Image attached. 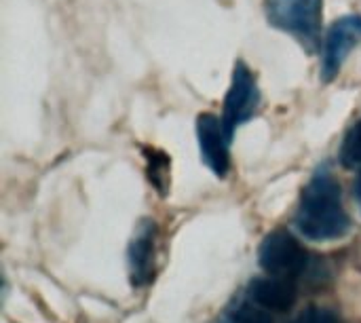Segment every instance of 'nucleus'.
<instances>
[{
	"instance_id": "nucleus-1",
	"label": "nucleus",
	"mask_w": 361,
	"mask_h": 323,
	"mask_svg": "<svg viewBox=\"0 0 361 323\" xmlns=\"http://www.w3.org/2000/svg\"><path fill=\"white\" fill-rule=\"evenodd\" d=\"M294 226L309 241H334L351 231L341 184L328 169L317 171L305 186Z\"/></svg>"
},
{
	"instance_id": "nucleus-2",
	"label": "nucleus",
	"mask_w": 361,
	"mask_h": 323,
	"mask_svg": "<svg viewBox=\"0 0 361 323\" xmlns=\"http://www.w3.org/2000/svg\"><path fill=\"white\" fill-rule=\"evenodd\" d=\"M267 19L273 28L313 47L322 28V0H267Z\"/></svg>"
},
{
	"instance_id": "nucleus-3",
	"label": "nucleus",
	"mask_w": 361,
	"mask_h": 323,
	"mask_svg": "<svg viewBox=\"0 0 361 323\" xmlns=\"http://www.w3.org/2000/svg\"><path fill=\"white\" fill-rule=\"evenodd\" d=\"M309 254L288 231H275L264 237L258 250V264L267 275L296 279L309 269Z\"/></svg>"
},
{
	"instance_id": "nucleus-4",
	"label": "nucleus",
	"mask_w": 361,
	"mask_h": 323,
	"mask_svg": "<svg viewBox=\"0 0 361 323\" xmlns=\"http://www.w3.org/2000/svg\"><path fill=\"white\" fill-rule=\"evenodd\" d=\"M258 104H260V91H258L256 76L243 61H237L233 70V83L224 99V116H222L231 138L239 125H243L254 116Z\"/></svg>"
},
{
	"instance_id": "nucleus-5",
	"label": "nucleus",
	"mask_w": 361,
	"mask_h": 323,
	"mask_svg": "<svg viewBox=\"0 0 361 323\" xmlns=\"http://www.w3.org/2000/svg\"><path fill=\"white\" fill-rule=\"evenodd\" d=\"M197 140L205 165L218 178H224L231 167L228 144L233 140L224 127V121L214 114H201L197 121Z\"/></svg>"
},
{
	"instance_id": "nucleus-6",
	"label": "nucleus",
	"mask_w": 361,
	"mask_h": 323,
	"mask_svg": "<svg viewBox=\"0 0 361 323\" xmlns=\"http://www.w3.org/2000/svg\"><path fill=\"white\" fill-rule=\"evenodd\" d=\"M360 17H343V19L332 23V28L328 30V36H326L324 59H322V74H324L326 80H332L341 72L347 55L360 42Z\"/></svg>"
},
{
	"instance_id": "nucleus-7",
	"label": "nucleus",
	"mask_w": 361,
	"mask_h": 323,
	"mask_svg": "<svg viewBox=\"0 0 361 323\" xmlns=\"http://www.w3.org/2000/svg\"><path fill=\"white\" fill-rule=\"evenodd\" d=\"M245 296L250 300H254L256 305H260L262 309L275 311V313L290 311L298 300V292H296V286L292 284V279L273 277V275L252 279L247 284Z\"/></svg>"
},
{
	"instance_id": "nucleus-8",
	"label": "nucleus",
	"mask_w": 361,
	"mask_h": 323,
	"mask_svg": "<svg viewBox=\"0 0 361 323\" xmlns=\"http://www.w3.org/2000/svg\"><path fill=\"white\" fill-rule=\"evenodd\" d=\"M154 258V222L142 220L127 250L129 279L133 288H142L152 279Z\"/></svg>"
},
{
	"instance_id": "nucleus-9",
	"label": "nucleus",
	"mask_w": 361,
	"mask_h": 323,
	"mask_svg": "<svg viewBox=\"0 0 361 323\" xmlns=\"http://www.w3.org/2000/svg\"><path fill=\"white\" fill-rule=\"evenodd\" d=\"M224 319L228 323H275L267 309H262L260 305H256L250 298L239 300L235 307H231L226 311Z\"/></svg>"
},
{
	"instance_id": "nucleus-10",
	"label": "nucleus",
	"mask_w": 361,
	"mask_h": 323,
	"mask_svg": "<svg viewBox=\"0 0 361 323\" xmlns=\"http://www.w3.org/2000/svg\"><path fill=\"white\" fill-rule=\"evenodd\" d=\"M341 161L345 167H361V121L347 131L341 148Z\"/></svg>"
},
{
	"instance_id": "nucleus-11",
	"label": "nucleus",
	"mask_w": 361,
	"mask_h": 323,
	"mask_svg": "<svg viewBox=\"0 0 361 323\" xmlns=\"http://www.w3.org/2000/svg\"><path fill=\"white\" fill-rule=\"evenodd\" d=\"M292 323H336V317L330 309H322V307H309L307 311H302Z\"/></svg>"
},
{
	"instance_id": "nucleus-12",
	"label": "nucleus",
	"mask_w": 361,
	"mask_h": 323,
	"mask_svg": "<svg viewBox=\"0 0 361 323\" xmlns=\"http://www.w3.org/2000/svg\"><path fill=\"white\" fill-rule=\"evenodd\" d=\"M353 193H355V199H357V205H360V212H361V171H360V176L355 178V184H353Z\"/></svg>"
},
{
	"instance_id": "nucleus-13",
	"label": "nucleus",
	"mask_w": 361,
	"mask_h": 323,
	"mask_svg": "<svg viewBox=\"0 0 361 323\" xmlns=\"http://www.w3.org/2000/svg\"><path fill=\"white\" fill-rule=\"evenodd\" d=\"M222 323H228V322H226V319H224V322H222Z\"/></svg>"
}]
</instances>
